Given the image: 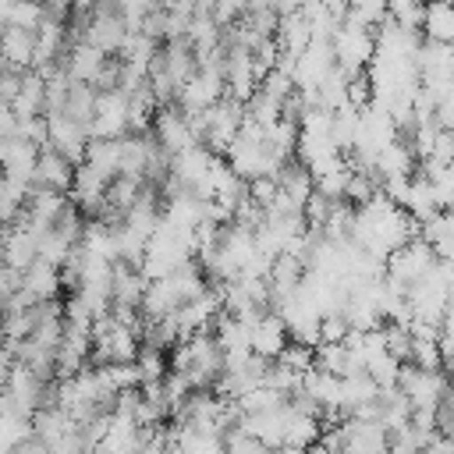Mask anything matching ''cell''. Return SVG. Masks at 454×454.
Instances as JSON below:
<instances>
[{"instance_id":"obj_1","label":"cell","mask_w":454,"mask_h":454,"mask_svg":"<svg viewBox=\"0 0 454 454\" xmlns=\"http://www.w3.org/2000/svg\"><path fill=\"white\" fill-rule=\"evenodd\" d=\"M394 387L408 397L411 408H433V401H436L440 390L447 387V376H443V369H422V365L401 362Z\"/></svg>"},{"instance_id":"obj_2","label":"cell","mask_w":454,"mask_h":454,"mask_svg":"<svg viewBox=\"0 0 454 454\" xmlns=\"http://www.w3.org/2000/svg\"><path fill=\"white\" fill-rule=\"evenodd\" d=\"M287 340H291V337H287V330H284V323H280L277 312H262V316L248 319V348H252L255 355L277 358Z\"/></svg>"},{"instance_id":"obj_3","label":"cell","mask_w":454,"mask_h":454,"mask_svg":"<svg viewBox=\"0 0 454 454\" xmlns=\"http://www.w3.org/2000/svg\"><path fill=\"white\" fill-rule=\"evenodd\" d=\"M71 174H74V163L71 160H64L53 149H39L35 167H32V188H46V192H64L67 195Z\"/></svg>"},{"instance_id":"obj_4","label":"cell","mask_w":454,"mask_h":454,"mask_svg":"<svg viewBox=\"0 0 454 454\" xmlns=\"http://www.w3.org/2000/svg\"><path fill=\"white\" fill-rule=\"evenodd\" d=\"M21 291H25L32 301L60 298V266H53V262H46V259H32V262L21 270Z\"/></svg>"},{"instance_id":"obj_5","label":"cell","mask_w":454,"mask_h":454,"mask_svg":"<svg viewBox=\"0 0 454 454\" xmlns=\"http://www.w3.org/2000/svg\"><path fill=\"white\" fill-rule=\"evenodd\" d=\"M32 57H35V28L4 25L0 28V60H7L14 67H32Z\"/></svg>"},{"instance_id":"obj_6","label":"cell","mask_w":454,"mask_h":454,"mask_svg":"<svg viewBox=\"0 0 454 454\" xmlns=\"http://www.w3.org/2000/svg\"><path fill=\"white\" fill-rule=\"evenodd\" d=\"M43 106H46V82H43V74H35L28 67L11 99V110H14V117H43Z\"/></svg>"},{"instance_id":"obj_7","label":"cell","mask_w":454,"mask_h":454,"mask_svg":"<svg viewBox=\"0 0 454 454\" xmlns=\"http://www.w3.org/2000/svg\"><path fill=\"white\" fill-rule=\"evenodd\" d=\"M450 28H454L450 0H426L422 18H419V35L433 43H450Z\"/></svg>"},{"instance_id":"obj_8","label":"cell","mask_w":454,"mask_h":454,"mask_svg":"<svg viewBox=\"0 0 454 454\" xmlns=\"http://www.w3.org/2000/svg\"><path fill=\"white\" fill-rule=\"evenodd\" d=\"M419 227V238L440 255V259H450V213L447 209H436L433 216H426L422 223H415Z\"/></svg>"},{"instance_id":"obj_9","label":"cell","mask_w":454,"mask_h":454,"mask_svg":"<svg viewBox=\"0 0 454 454\" xmlns=\"http://www.w3.org/2000/svg\"><path fill=\"white\" fill-rule=\"evenodd\" d=\"M0 181H4V167H0Z\"/></svg>"}]
</instances>
